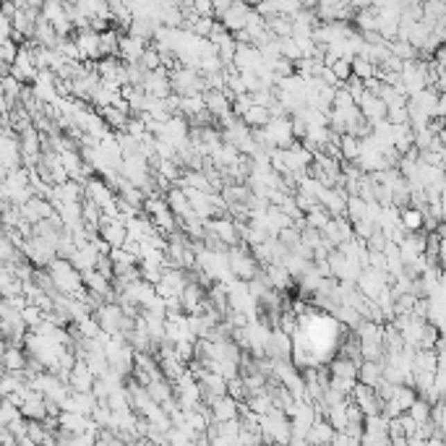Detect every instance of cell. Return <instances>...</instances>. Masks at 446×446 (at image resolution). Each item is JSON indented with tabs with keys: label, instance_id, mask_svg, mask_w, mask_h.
Wrapping results in <instances>:
<instances>
[{
	"label": "cell",
	"instance_id": "5",
	"mask_svg": "<svg viewBox=\"0 0 446 446\" xmlns=\"http://www.w3.org/2000/svg\"><path fill=\"white\" fill-rule=\"evenodd\" d=\"M0 363L6 366V370H24L29 360L24 358V352L19 348H8V345H6L3 355H0Z\"/></svg>",
	"mask_w": 446,
	"mask_h": 446
},
{
	"label": "cell",
	"instance_id": "6",
	"mask_svg": "<svg viewBox=\"0 0 446 446\" xmlns=\"http://www.w3.org/2000/svg\"><path fill=\"white\" fill-rule=\"evenodd\" d=\"M339 149L345 152V157H350V160H355L360 152V141L358 139H339Z\"/></svg>",
	"mask_w": 446,
	"mask_h": 446
},
{
	"label": "cell",
	"instance_id": "4",
	"mask_svg": "<svg viewBox=\"0 0 446 446\" xmlns=\"http://www.w3.org/2000/svg\"><path fill=\"white\" fill-rule=\"evenodd\" d=\"M240 118H243V123H246L248 128H259V126L264 128V126H266V120L272 118V112H269V108H261V105H250Z\"/></svg>",
	"mask_w": 446,
	"mask_h": 446
},
{
	"label": "cell",
	"instance_id": "3",
	"mask_svg": "<svg viewBox=\"0 0 446 446\" xmlns=\"http://www.w3.org/2000/svg\"><path fill=\"white\" fill-rule=\"evenodd\" d=\"M144 47H146V40L133 37V34H126V37H120V42H118V55L126 60V63H136V60L141 58Z\"/></svg>",
	"mask_w": 446,
	"mask_h": 446
},
{
	"label": "cell",
	"instance_id": "2",
	"mask_svg": "<svg viewBox=\"0 0 446 446\" xmlns=\"http://www.w3.org/2000/svg\"><path fill=\"white\" fill-rule=\"evenodd\" d=\"M248 13H250V6L246 0H232L228 6V11L219 16V24H222L225 29H230V32H238V29L246 26Z\"/></svg>",
	"mask_w": 446,
	"mask_h": 446
},
{
	"label": "cell",
	"instance_id": "1",
	"mask_svg": "<svg viewBox=\"0 0 446 446\" xmlns=\"http://www.w3.org/2000/svg\"><path fill=\"white\" fill-rule=\"evenodd\" d=\"M50 280L66 295H76L81 290V274L71 261H50Z\"/></svg>",
	"mask_w": 446,
	"mask_h": 446
}]
</instances>
